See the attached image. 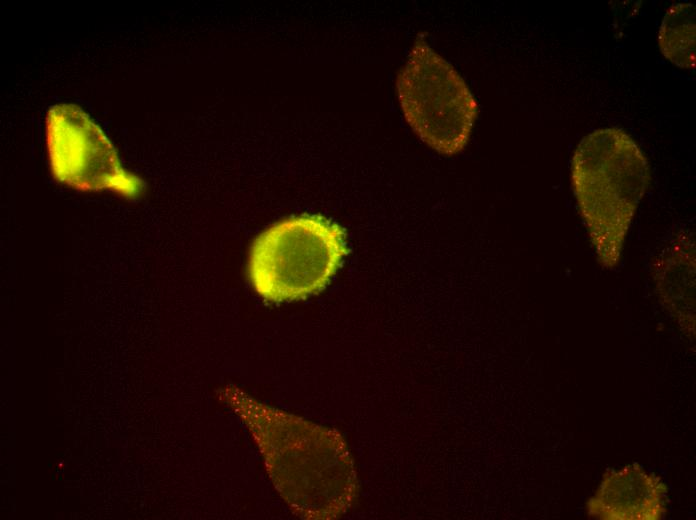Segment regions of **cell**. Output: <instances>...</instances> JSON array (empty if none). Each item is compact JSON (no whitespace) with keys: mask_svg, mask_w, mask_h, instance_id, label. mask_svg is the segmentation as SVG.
<instances>
[{"mask_svg":"<svg viewBox=\"0 0 696 520\" xmlns=\"http://www.w3.org/2000/svg\"><path fill=\"white\" fill-rule=\"evenodd\" d=\"M346 253L345 233L337 223L317 215L290 217L255 239L248 277L266 300L302 299L326 287Z\"/></svg>","mask_w":696,"mask_h":520,"instance_id":"obj_2","label":"cell"},{"mask_svg":"<svg viewBox=\"0 0 696 520\" xmlns=\"http://www.w3.org/2000/svg\"><path fill=\"white\" fill-rule=\"evenodd\" d=\"M695 30V6L690 2L673 4L661 22L659 47L680 68H695Z\"/></svg>","mask_w":696,"mask_h":520,"instance_id":"obj_7","label":"cell"},{"mask_svg":"<svg viewBox=\"0 0 696 520\" xmlns=\"http://www.w3.org/2000/svg\"><path fill=\"white\" fill-rule=\"evenodd\" d=\"M397 96L406 122L419 139L442 155L465 148L477 103L455 68L420 37L400 72Z\"/></svg>","mask_w":696,"mask_h":520,"instance_id":"obj_3","label":"cell"},{"mask_svg":"<svg viewBox=\"0 0 696 520\" xmlns=\"http://www.w3.org/2000/svg\"><path fill=\"white\" fill-rule=\"evenodd\" d=\"M46 143L52 173L66 185L129 197L143 190L142 180L122 167L109 138L77 105L59 103L48 109Z\"/></svg>","mask_w":696,"mask_h":520,"instance_id":"obj_4","label":"cell"},{"mask_svg":"<svg viewBox=\"0 0 696 520\" xmlns=\"http://www.w3.org/2000/svg\"><path fill=\"white\" fill-rule=\"evenodd\" d=\"M695 234L691 229L672 232L652 258L651 272L658 293L672 309L694 314Z\"/></svg>","mask_w":696,"mask_h":520,"instance_id":"obj_6","label":"cell"},{"mask_svg":"<svg viewBox=\"0 0 696 520\" xmlns=\"http://www.w3.org/2000/svg\"><path fill=\"white\" fill-rule=\"evenodd\" d=\"M665 500L661 479L633 464L604 476L590 499L589 514L599 519H660Z\"/></svg>","mask_w":696,"mask_h":520,"instance_id":"obj_5","label":"cell"},{"mask_svg":"<svg viewBox=\"0 0 696 520\" xmlns=\"http://www.w3.org/2000/svg\"><path fill=\"white\" fill-rule=\"evenodd\" d=\"M649 177L643 151L622 129L593 130L577 145L571 181L601 267L612 270L618 266Z\"/></svg>","mask_w":696,"mask_h":520,"instance_id":"obj_1","label":"cell"}]
</instances>
